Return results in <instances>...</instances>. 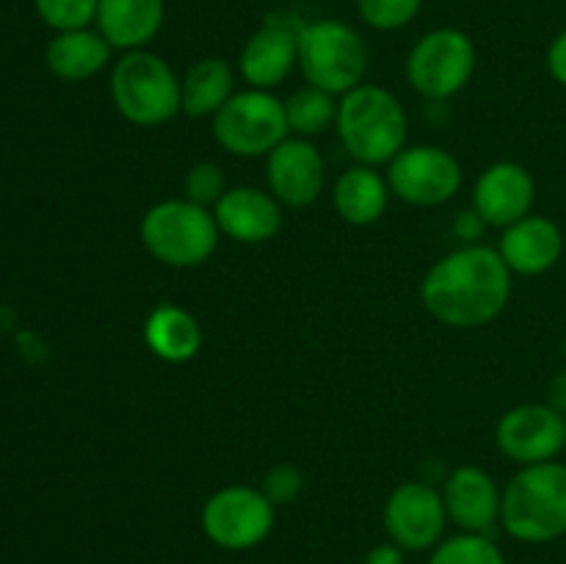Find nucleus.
Segmentation results:
<instances>
[{
    "mask_svg": "<svg viewBox=\"0 0 566 564\" xmlns=\"http://www.w3.org/2000/svg\"><path fill=\"white\" fill-rule=\"evenodd\" d=\"M265 180L282 208H307L326 188V160L313 138L287 136L265 155Z\"/></svg>",
    "mask_w": 566,
    "mask_h": 564,
    "instance_id": "obj_14",
    "label": "nucleus"
},
{
    "mask_svg": "<svg viewBox=\"0 0 566 564\" xmlns=\"http://www.w3.org/2000/svg\"><path fill=\"white\" fill-rule=\"evenodd\" d=\"M166 0H99L94 28L119 53L144 50L160 33Z\"/></svg>",
    "mask_w": 566,
    "mask_h": 564,
    "instance_id": "obj_19",
    "label": "nucleus"
},
{
    "mask_svg": "<svg viewBox=\"0 0 566 564\" xmlns=\"http://www.w3.org/2000/svg\"><path fill=\"white\" fill-rule=\"evenodd\" d=\"M216 144L235 158H265L291 136L285 100L265 88H241L210 119Z\"/></svg>",
    "mask_w": 566,
    "mask_h": 564,
    "instance_id": "obj_7",
    "label": "nucleus"
},
{
    "mask_svg": "<svg viewBox=\"0 0 566 564\" xmlns=\"http://www.w3.org/2000/svg\"><path fill=\"white\" fill-rule=\"evenodd\" d=\"M392 197L415 208H440L451 202L464 180L462 164L437 144H407L385 171Z\"/></svg>",
    "mask_w": 566,
    "mask_h": 564,
    "instance_id": "obj_10",
    "label": "nucleus"
},
{
    "mask_svg": "<svg viewBox=\"0 0 566 564\" xmlns=\"http://www.w3.org/2000/svg\"><path fill=\"white\" fill-rule=\"evenodd\" d=\"M363 564H407V551L403 547H398L396 542H381V545L370 547L368 553H365Z\"/></svg>",
    "mask_w": 566,
    "mask_h": 564,
    "instance_id": "obj_32",
    "label": "nucleus"
},
{
    "mask_svg": "<svg viewBox=\"0 0 566 564\" xmlns=\"http://www.w3.org/2000/svg\"><path fill=\"white\" fill-rule=\"evenodd\" d=\"M235 94V70L224 59L193 61L180 77V108L191 119H213Z\"/></svg>",
    "mask_w": 566,
    "mask_h": 564,
    "instance_id": "obj_23",
    "label": "nucleus"
},
{
    "mask_svg": "<svg viewBox=\"0 0 566 564\" xmlns=\"http://www.w3.org/2000/svg\"><path fill=\"white\" fill-rule=\"evenodd\" d=\"M426 564H509V558L490 534L459 531V534L446 536L429 553Z\"/></svg>",
    "mask_w": 566,
    "mask_h": 564,
    "instance_id": "obj_25",
    "label": "nucleus"
},
{
    "mask_svg": "<svg viewBox=\"0 0 566 564\" xmlns=\"http://www.w3.org/2000/svg\"><path fill=\"white\" fill-rule=\"evenodd\" d=\"M260 490L265 492V498H269L276 509L291 506V503H296L298 498H302L304 473L296 464L280 462L274 464V468H269V473L260 481Z\"/></svg>",
    "mask_w": 566,
    "mask_h": 564,
    "instance_id": "obj_29",
    "label": "nucleus"
},
{
    "mask_svg": "<svg viewBox=\"0 0 566 564\" xmlns=\"http://www.w3.org/2000/svg\"><path fill=\"white\" fill-rule=\"evenodd\" d=\"M479 53L470 33L434 28L412 44L407 55V81L429 103H448L473 81Z\"/></svg>",
    "mask_w": 566,
    "mask_h": 564,
    "instance_id": "obj_8",
    "label": "nucleus"
},
{
    "mask_svg": "<svg viewBox=\"0 0 566 564\" xmlns=\"http://www.w3.org/2000/svg\"><path fill=\"white\" fill-rule=\"evenodd\" d=\"M111 103L136 127H160L182 114L180 75L153 50L122 53L111 66Z\"/></svg>",
    "mask_w": 566,
    "mask_h": 564,
    "instance_id": "obj_5",
    "label": "nucleus"
},
{
    "mask_svg": "<svg viewBox=\"0 0 566 564\" xmlns=\"http://www.w3.org/2000/svg\"><path fill=\"white\" fill-rule=\"evenodd\" d=\"M142 335L149 354L169 365L191 363L202 348V326L197 315L175 302H164L149 310Z\"/></svg>",
    "mask_w": 566,
    "mask_h": 564,
    "instance_id": "obj_20",
    "label": "nucleus"
},
{
    "mask_svg": "<svg viewBox=\"0 0 566 564\" xmlns=\"http://www.w3.org/2000/svg\"><path fill=\"white\" fill-rule=\"evenodd\" d=\"M514 274L495 247L462 243L426 271L420 304L451 330H479L501 318L512 302Z\"/></svg>",
    "mask_w": 566,
    "mask_h": 564,
    "instance_id": "obj_1",
    "label": "nucleus"
},
{
    "mask_svg": "<svg viewBox=\"0 0 566 564\" xmlns=\"http://www.w3.org/2000/svg\"><path fill=\"white\" fill-rule=\"evenodd\" d=\"M285 116L291 136L315 138L329 130L337 119V97L315 86H302L285 100Z\"/></svg>",
    "mask_w": 566,
    "mask_h": 564,
    "instance_id": "obj_24",
    "label": "nucleus"
},
{
    "mask_svg": "<svg viewBox=\"0 0 566 564\" xmlns=\"http://www.w3.org/2000/svg\"><path fill=\"white\" fill-rule=\"evenodd\" d=\"M111 48L97 28L61 31L44 48V64L64 83H86L108 66Z\"/></svg>",
    "mask_w": 566,
    "mask_h": 564,
    "instance_id": "obj_22",
    "label": "nucleus"
},
{
    "mask_svg": "<svg viewBox=\"0 0 566 564\" xmlns=\"http://www.w3.org/2000/svg\"><path fill=\"white\" fill-rule=\"evenodd\" d=\"M423 9V0H357L363 22L374 31H401Z\"/></svg>",
    "mask_w": 566,
    "mask_h": 564,
    "instance_id": "obj_27",
    "label": "nucleus"
},
{
    "mask_svg": "<svg viewBox=\"0 0 566 564\" xmlns=\"http://www.w3.org/2000/svg\"><path fill=\"white\" fill-rule=\"evenodd\" d=\"M495 249L512 274L542 276L556 269L564 258V232L547 216L528 213L525 219L503 227Z\"/></svg>",
    "mask_w": 566,
    "mask_h": 564,
    "instance_id": "obj_18",
    "label": "nucleus"
},
{
    "mask_svg": "<svg viewBox=\"0 0 566 564\" xmlns=\"http://www.w3.org/2000/svg\"><path fill=\"white\" fill-rule=\"evenodd\" d=\"M536 180L517 160H495L473 186V210L486 227H509L534 213Z\"/></svg>",
    "mask_w": 566,
    "mask_h": 564,
    "instance_id": "obj_15",
    "label": "nucleus"
},
{
    "mask_svg": "<svg viewBox=\"0 0 566 564\" xmlns=\"http://www.w3.org/2000/svg\"><path fill=\"white\" fill-rule=\"evenodd\" d=\"M216 224L221 236L235 243L258 247L271 241L282 230V202L258 186H230L224 197L213 205Z\"/></svg>",
    "mask_w": 566,
    "mask_h": 564,
    "instance_id": "obj_17",
    "label": "nucleus"
},
{
    "mask_svg": "<svg viewBox=\"0 0 566 564\" xmlns=\"http://www.w3.org/2000/svg\"><path fill=\"white\" fill-rule=\"evenodd\" d=\"M547 72L558 86L566 88V28L547 48Z\"/></svg>",
    "mask_w": 566,
    "mask_h": 564,
    "instance_id": "obj_30",
    "label": "nucleus"
},
{
    "mask_svg": "<svg viewBox=\"0 0 566 564\" xmlns=\"http://www.w3.org/2000/svg\"><path fill=\"white\" fill-rule=\"evenodd\" d=\"M484 227L486 224L481 221V216L470 208V210H464V213L457 216V221H453V236L464 243H479V236L484 232Z\"/></svg>",
    "mask_w": 566,
    "mask_h": 564,
    "instance_id": "obj_31",
    "label": "nucleus"
},
{
    "mask_svg": "<svg viewBox=\"0 0 566 564\" xmlns=\"http://www.w3.org/2000/svg\"><path fill=\"white\" fill-rule=\"evenodd\" d=\"M368 61V42L348 22L324 17L304 22L298 31V70L304 81L335 97L365 83Z\"/></svg>",
    "mask_w": 566,
    "mask_h": 564,
    "instance_id": "obj_6",
    "label": "nucleus"
},
{
    "mask_svg": "<svg viewBox=\"0 0 566 564\" xmlns=\"http://www.w3.org/2000/svg\"><path fill=\"white\" fill-rule=\"evenodd\" d=\"M390 182L376 166L354 164L340 171L332 186V205L352 227H370L390 208Z\"/></svg>",
    "mask_w": 566,
    "mask_h": 564,
    "instance_id": "obj_21",
    "label": "nucleus"
},
{
    "mask_svg": "<svg viewBox=\"0 0 566 564\" xmlns=\"http://www.w3.org/2000/svg\"><path fill=\"white\" fill-rule=\"evenodd\" d=\"M227 188L230 186H227L224 169L219 164H213V160H199L182 177V197L210 210L224 197Z\"/></svg>",
    "mask_w": 566,
    "mask_h": 564,
    "instance_id": "obj_28",
    "label": "nucleus"
},
{
    "mask_svg": "<svg viewBox=\"0 0 566 564\" xmlns=\"http://www.w3.org/2000/svg\"><path fill=\"white\" fill-rule=\"evenodd\" d=\"M442 501H446L448 520L459 525V531L470 534H492L501 525L503 487L497 484L490 470L479 464H459L442 481Z\"/></svg>",
    "mask_w": 566,
    "mask_h": 564,
    "instance_id": "obj_16",
    "label": "nucleus"
},
{
    "mask_svg": "<svg viewBox=\"0 0 566 564\" xmlns=\"http://www.w3.org/2000/svg\"><path fill=\"white\" fill-rule=\"evenodd\" d=\"M337 138L357 164L387 166L409 138V116L401 100L379 83H359L337 97Z\"/></svg>",
    "mask_w": 566,
    "mask_h": 564,
    "instance_id": "obj_2",
    "label": "nucleus"
},
{
    "mask_svg": "<svg viewBox=\"0 0 566 564\" xmlns=\"http://www.w3.org/2000/svg\"><path fill=\"white\" fill-rule=\"evenodd\" d=\"M495 446L520 468L553 462L566 448V415L547 401H525L497 418Z\"/></svg>",
    "mask_w": 566,
    "mask_h": 564,
    "instance_id": "obj_12",
    "label": "nucleus"
},
{
    "mask_svg": "<svg viewBox=\"0 0 566 564\" xmlns=\"http://www.w3.org/2000/svg\"><path fill=\"white\" fill-rule=\"evenodd\" d=\"M547 404H551L556 412L566 415V368L558 370V374H553L551 385H547Z\"/></svg>",
    "mask_w": 566,
    "mask_h": 564,
    "instance_id": "obj_33",
    "label": "nucleus"
},
{
    "mask_svg": "<svg viewBox=\"0 0 566 564\" xmlns=\"http://www.w3.org/2000/svg\"><path fill=\"white\" fill-rule=\"evenodd\" d=\"M138 238L149 258L169 269H199L219 249L221 230L210 208L191 199H164L144 210Z\"/></svg>",
    "mask_w": 566,
    "mask_h": 564,
    "instance_id": "obj_4",
    "label": "nucleus"
},
{
    "mask_svg": "<svg viewBox=\"0 0 566 564\" xmlns=\"http://www.w3.org/2000/svg\"><path fill=\"white\" fill-rule=\"evenodd\" d=\"M199 525L210 545L243 553L269 540L276 525V506L260 487L227 484L205 498Z\"/></svg>",
    "mask_w": 566,
    "mask_h": 564,
    "instance_id": "obj_9",
    "label": "nucleus"
},
{
    "mask_svg": "<svg viewBox=\"0 0 566 564\" xmlns=\"http://www.w3.org/2000/svg\"><path fill=\"white\" fill-rule=\"evenodd\" d=\"M304 20L293 14H269L247 39L238 59V72L247 86L274 92L298 66V31Z\"/></svg>",
    "mask_w": 566,
    "mask_h": 564,
    "instance_id": "obj_13",
    "label": "nucleus"
},
{
    "mask_svg": "<svg viewBox=\"0 0 566 564\" xmlns=\"http://www.w3.org/2000/svg\"><path fill=\"white\" fill-rule=\"evenodd\" d=\"M501 529L523 545H547L566 536V464L520 468L503 487Z\"/></svg>",
    "mask_w": 566,
    "mask_h": 564,
    "instance_id": "obj_3",
    "label": "nucleus"
},
{
    "mask_svg": "<svg viewBox=\"0 0 566 564\" xmlns=\"http://www.w3.org/2000/svg\"><path fill=\"white\" fill-rule=\"evenodd\" d=\"M381 523H385L387 540L396 542L407 553H431L446 540L451 520H448L442 492L431 481L412 479L401 481L387 495Z\"/></svg>",
    "mask_w": 566,
    "mask_h": 564,
    "instance_id": "obj_11",
    "label": "nucleus"
},
{
    "mask_svg": "<svg viewBox=\"0 0 566 564\" xmlns=\"http://www.w3.org/2000/svg\"><path fill=\"white\" fill-rule=\"evenodd\" d=\"M99 0H33L39 20L55 33L77 31V28H92L97 20Z\"/></svg>",
    "mask_w": 566,
    "mask_h": 564,
    "instance_id": "obj_26",
    "label": "nucleus"
},
{
    "mask_svg": "<svg viewBox=\"0 0 566 564\" xmlns=\"http://www.w3.org/2000/svg\"><path fill=\"white\" fill-rule=\"evenodd\" d=\"M564 354H566V343H564Z\"/></svg>",
    "mask_w": 566,
    "mask_h": 564,
    "instance_id": "obj_34",
    "label": "nucleus"
}]
</instances>
